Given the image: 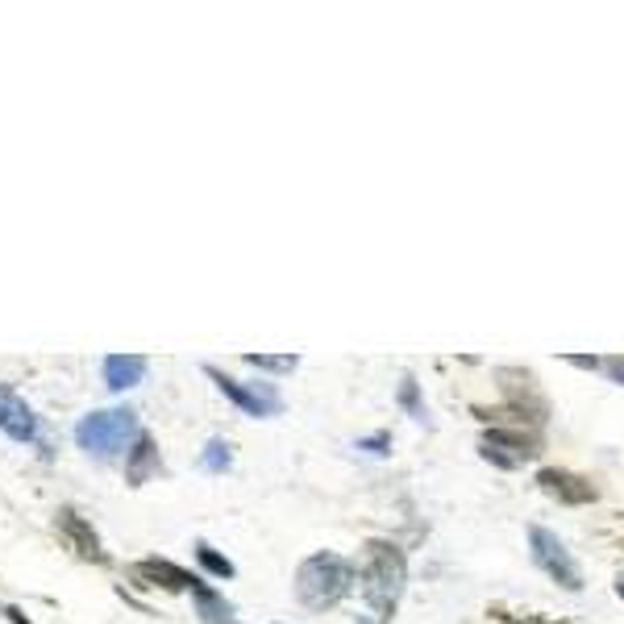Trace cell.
Returning a JSON list of instances; mask_svg holds the SVG:
<instances>
[{"instance_id": "obj_1", "label": "cell", "mask_w": 624, "mask_h": 624, "mask_svg": "<svg viewBox=\"0 0 624 624\" xmlns=\"http://www.w3.org/2000/svg\"><path fill=\"white\" fill-rule=\"evenodd\" d=\"M359 592L379 624H388L408 592V554L391 537H371L359 549Z\"/></svg>"}, {"instance_id": "obj_2", "label": "cell", "mask_w": 624, "mask_h": 624, "mask_svg": "<svg viewBox=\"0 0 624 624\" xmlns=\"http://www.w3.org/2000/svg\"><path fill=\"white\" fill-rule=\"evenodd\" d=\"M359 587V566L333 549H316L296 566V578H292V592H296V604L309 612H329L338 608L342 599H350V592Z\"/></svg>"}, {"instance_id": "obj_3", "label": "cell", "mask_w": 624, "mask_h": 624, "mask_svg": "<svg viewBox=\"0 0 624 624\" xmlns=\"http://www.w3.org/2000/svg\"><path fill=\"white\" fill-rule=\"evenodd\" d=\"M142 425L134 408H100L79 417L76 425V446L79 450L96 454V458H113V454H129V446L138 441Z\"/></svg>"}, {"instance_id": "obj_4", "label": "cell", "mask_w": 624, "mask_h": 624, "mask_svg": "<svg viewBox=\"0 0 624 624\" xmlns=\"http://www.w3.org/2000/svg\"><path fill=\"white\" fill-rule=\"evenodd\" d=\"M529 558L554 587H562V592H571V595L583 592V566H578L575 554L566 549V542H562L554 529L529 525Z\"/></svg>"}, {"instance_id": "obj_5", "label": "cell", "mask_w": 624, "mask_h": 624, "mask_svg": "<svg viewBox=\"0 0 624 624\" xmlns=\"http://www.w3.org/2000/svg\"><path fill=\"white\" fill-rule=\"evenodd\" d=\"M479 458L499 470H520L525 462L542 458V437L533 433V429H504V425H491V429L479 437Z\"/></svg>"}, {"instance_id": "obj_6", "label": "cell", "mask_w": 624, "mask_h": 624, "mask_svg": "<svg viewBox=\"0 0 624 624\" xmlns=\"http://www.w3.org/2000/svg\"><path fill=\"white\" fill-rule=\"evenodd\" d=\"M204 374L217 383V391L230 400V404H237L246 417H280L283 412V396L275 383H242V379H234V374H225L221 367H204Z\"/></svg>"}, {"instance_id": "obj_7", "label": "cell", "mask_w": 624, "mask_h": 624, "mask_svg": "<svg viewBox=\"0 0 624 624\" xmlns=\"http://www.w3.org/2000/svg\"><path fill=\"white\" fill-rule=\"evenodd\" d=\"M537 487H542V496L558 499L566 508H587V504L599 499V487H595L587 475L566 470V467H542L537 470Z\"/></svg>"}, {"instance_id": "obj_8", "label": "cell", "mask_w": 624, "mask_h": 624, "mask_svg": "<svg viewBox=\"0 0 624 624\" xmlns=\"http://www.w3.org/2000/svg\"><path fill=\"white\" fill-rule=\"evenodd\" d=\"M55 533L62 537V546L71 549L76 558L92 562V566H109V549L100 546V537H96V529L84 520V516L76 513V508H59L55 513Z\"/></svg>"}, {"instance_id": "obj_9", "label": "cell", "mask_w": 624, "mask_h": 624, "mask_svg": "<svg viewBox=\"0 0 624 624\" xmlns=\"http://www.w3.org/2000/svg\"><path fill=\"white\" fill-rule=\"evenodd\" d=\"M125 575L134 578L138 587H158V592H192L196 583H201V575H192V571H184V566H175L172 558H142V562H129V571Z\"/></svg>"}, {"instance_id": "obj_10", "label": "cell", "mask_w": 624, "mask_h": 624, "mask_svg": "<svg viewBox=\"0 0 624 624\" xmlns=\"http://www.w3.org/2000/svg\"><path fill=\"white\" fill-rule=\"evenodd\" d=\"M0 433L13 441H33L38 437V417L33 408L17 396L13 383H0Z\"/></svg>"}, {"instance_id": "obj_11", "label": "cell", "mask_w": 624, "mask_h": 624, "mask_svg": "<svg viewBox=\"0 0 624 624\" xmlns=\"http://www.w3.org/2000/svg\"><path fill=\"white\" fill-rule=\"evenodd\" d=\"M155 475H163V454H158V441L146 429L138 433V441L125 454V484L129 487H146Z\"/></svg>"}, {"instance_id": "obj_12", "label": "cell", "mask_w": 624, "mask_h": 624, "mask_svg": "<svg viewBox=\"0 0 624 624\" xmlns=\"http://www.w3.org/2000/svg\"><path fill=\"white\" fill-rule=\"evenodd\" d=\"M146 354H109L105 359V388L109 391H129V388H138L142 379H146Z\"/></svg>"}, {"instance_id": "obj_13", "label": "cell", "mask_w": 624, "mask_h": 624, "mask_svg": "<svg viewBox=\"0 0 624 624\" xmlns=\"http://www.w3.org/2000/svg\"><path fill=\"white\" fill-rule=\"evenodd\" d=\"M192 608H196L201 624H234V604H230L217 587H208L204 578L192 587Z\"/></svg>"}, {"instance_id": "obj_14", "label": "cell", "mask_w": 624, "mask_h": 624, "mask_svg": "<svg viewBox=\"0 0 624 624\" xmlns=\"http://www.w3.org/2000/svg\"><path fill=\"white\" fill-rule=\"evenodd\" d=\"M396 404L404 408V412L417 425H429V408H425V396H421V383H417V374H400V388H396Z\"/></svg>"}, {"instance_id": "obj_15", "label": "cell", "mask_w": 624, "mask_h": 624, "mask_svg": "<svg viewBox=\"0 0 624 624\" xmlns=\"http://www.w3.org/2000/svg\"><path fill=\"white\" fill-rule=\"evenodd\" d=\"M230 467H234V446H230L225 437H213L201 454V470H208V475H225Z\"/></svg>"}, {"instance_id": "obj_16", "label": "cell", "mask_w": 624, "mask_h": 624, "mask_svg": "<svg viewBox=\"0 0 624 624\" xmlns=\"http://www.w3.org/2000/svg\"><path fill=\"white\" fill-rule=\"evenodd\" d=\"M192 554H196V562H201V566H204V571H208L213 578H234V575H237L234 562L225 558L221 549L208 546V542H196V546H192Z\"/></svg>"}, {"instance_id": "obj_17", "label": "cell", "mask_w": 624, "mask_h": 624, "mask_svg": "<svg viewBox=\"0 0 624 624\" xmlns=\"http://www.w3.org/2000/svg\"><path fill=\"white\" fill-rule=\"evenodd\" d=\"M242 362L254 367V371H271V374H292L300 367L296 354H242Z\"/></svg>"}, {"instance_id": "obj_18", "label": "cell", "mask_w": 624, "mask_h": 624, "mask_svg": "<svg viewBox=\"0 0 624 624\" xmlns=\"http://www.w3.org/2000/svg\"><path fill=\"white\" fill-rule=\"evenodd\" d=\"M391 441H396V437H391V429H374V433L359 437L354 446H359L362 454H371V458H388V454H391Z\"/></svg>"}, {"instance_id": "obj_19", "label": "cell", "mask_w": 624, "mask_h": 624, "mask_svg": "<svg viewBox=\"0 0 624 624\" xmlns=\"http://www.w3.org/2000/svg\"><path fill=\"white\" fill-rule=\"evenodd\" d=\"M599 374H608L612 383H621V388H624V354H608V359H604V367H599Z\"/></svg>"}, {"instance_id": "obj_20", "label": "cell", "mask_w": 624, "mask_h": 624, "mask_svg": "<svg viewBox=\"0 0 624 624\" xmlns=\"http://www.w3.org/2000/svg\"><path fill=\"white\" fill-rule=\"evenodd\" d=\"M566 362H571V367H578V371H592V374H599V367H604V359H599V354H566Z\"/></svg>"}, {"instance_id": "obj_21", "label": "cell", "mask_w": 624, "mask_h": 624, "mask_svg": "<svg viewBox=\"0 0 624 624\" xmlns=\"http://www.w3.org/2000/svg\"><path fill=\"white\" fill-rule=\"evenodd\" d=\"M0 616H4L9 624H33L30 616H26V612L17 608V604H4V608H0Z\"/></svg>"}, {"instance_id": "obj_22", "label": "cell", "mask_w": 624, "mask_h": 624, "mask_svg": "<svg viewBox=\"0 0 624 624\" xmlns=\"http://www.w3.org/2000/svg\"><path fill=\"white\" fill-rule=\"evenodd\" d=\"M616 595L624 599V575H616Z\"/></svg>"}, {"instance_id": "obj_23", "label": "cell", "mask_w": 624, "mask_h": 624, "mask_svg": "<svg viewBox=\"0 0 624 624\" xmlns=\"http://www.w3.org/2000/svg\"><path fill=\"white\" fill-rule=\"evenodd\" d=\"M359 624H367V621H359Z\"/></svg>"}]
</instances>
